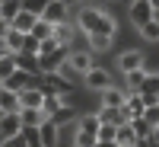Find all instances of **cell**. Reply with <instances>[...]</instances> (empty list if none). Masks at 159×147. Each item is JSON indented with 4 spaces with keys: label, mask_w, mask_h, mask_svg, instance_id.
Masks as SVG:
<instances>
[{
    "label": "cell",
    "mask_w": 159,
    "mask_h": 147,
    "mask_svg": "<svg viewBox=\"0 0 159 147\" xmlns=\"http://www.w3.org/2000/svg\"><path fill=\"white\" fill-rule=\"evenodd\" d=\"M150 141H153V144H159V125L153 128V135H150Z\"/></svg>",
    "instance_id": "cell-39"
},
{
    "label": "cell",
    "mask_w": 159,
    "mask_h": 147,
    "mask_svg": "<svg viewBox=\"0 0 159 147\" xmlns=\"http://www.w3.org/2000/svg\"><path fill=\"white\" fill-rule=\"evenodd\" d=\"M143 122H147L150 128H156V125H159V102H156V105H147V109H143Z\"/></svg>",
    "instance_id": "cell-34"
},
{
    "label": "cell",
    "mask_w": 159,
    "mask_h": 147,
    "mask_svg": "<svg viewBox=\"0 0 159 147\" xmlns=\"http://www.w3.org/2000/svg\"><path fill=\"white\" fill-rule=\"evenodd\" d=\"M153 16H156V13H153V3H150V0H130V3H127V19L134 22L137 29H140L143 22H150Z\"/></svg>",
    "instance_id": "cell-4"
},
{
    "label": "cell",
    "mask_w": 159,
    "mask_h": 147,
    "mask_svg": "<svg viewBox=\"0 0 159 147\" xmlns=\"http://www.w3.org/2000/svg\"><path fill=\"white\" fill-rule=\"evenodd\" d=\"M96 144H99L96 135H83V131L73 128V144H70V147H96Z\"/></svg>",
    "instance_id": "cell-29"
},
{
    "label": "cell",
    "mask_w": 159,
    "mask_h": 147,
    "mask_svg": "<svg viewBox=\"0 0 159 147\" xmlns=\"http://www.w3.org/2000/svg\"><path fill=\"white\" fill-rule=\"evenodd\" d=\"M96 141H99V144H111V141H115V128H111V125H102L99 135H96Z\"/></svg>",
    "instance_id": "cell-37"
},
{
    "label": "cell",
    "mask_w": 159,
    "mask_h": 147,
    "mask_svg": "<svg viewBox=\"0 0 159 147\" xmlns=\"http://www.w3.org/2000/svg\"><path fill=\"white\" fill-rule=\"evenodd\" d=\"M83 86L92 90V93H105L108 86H115V80H111V74L105 71V67H99V64H96V67L83 77Z\"/></svg>",
    "instance_id": "cell-3"
},
{
    "label": "cell",
    "mask_w": 159,
    "mask_h": 147,
    "mask_svg": "<svg viewBox=\"0 0 159 147\" xmlns=\"http://www.w3.org/2000/svg\"><path fill=\"white\" fill-rule=\"evenodd\" d=\"M19 138L25 141V147H42V138H38V128H22Z\"/></svg>",
    "instance_id": "cell-31"
},
{
    "label": "cell",
    "mask_w": 159,
    "mask_h": 147,
    "mask_svg": "<svg viewBox=\"0 0 159 147\" xmlns=\"http://www.w3.org/2000/svg\"><path fill=\"white\" fill-rule=\"evenodd\" d=\"M0 3H3V0H0Z\"/></svg>",
    "instance_id": "cell-46"
},
{
    "label": "cell",
    "mask_w": 159,
    "mask_h": 147,
    "mask_svg": "<svg viewBox=\"0 0 159 147\" xmlns=\"http://www.w3.org/2000/svg\"><path fill=\"white\" fill-rule=\"evenodd\" d=\"M99 122L102 125H111V128H121V125H127V115H124V109H105V105H99Z\"/></svg>",
    "instance_id": "cell-11"
},
{
    "label": "cell",
    "mask_w": 159,
    "mask_h": 147,
    "mask_svg": "<svg viewBox=\"0 0 159 147\" xmlns=\"http://www.w3.org/2000/svg\"><path fill=\"white\" fill-rule=\"evenodd\" d=\"M19 122H22V128H42L48 122V115L42 109H19Z\"/></svg>",
    "instance_id": "cell-16"
},
{
    "label": "cell",
    "mask_w": 159,
    "mask_h": 147,
    "mask_svg": "<svg viewBox=\"0 0 159 147\" xmlns=\"http://www.w3.org/2000/svg\"><path fill=\"white\" fill-rule=\"evenodd\" d=\"M76 131H83V135H99V128H102V122H99V115L96 112H83L76 118V125H73Z\"/></svg>",
    "instance_id": "cell-15"
},
{
    "label": "cell",
    "mask_w": 159,
    "mask_h": 147,
    "mask_svg": "<svg viewBox=\"0 0 159 147\" xmlns=\"http://www.w3.org/2000/svg\"><path fill=\"white\" fill-rule=\"evenodd\" d=\"M67 55H70L67 48L54 51V55H38V67H42V74H57V71H61V64L67 61Z\"/></svg>",
    "instance_id": "cell-7"
},
{
    "label": "cell",
    "mask_w": 159,
    "mask_h": 147,
    "mask_svg": "<svg viewBox=\"0 0 159 147\" xmlns=\"http://www.w3.org/2000/svg\"><path fill=\"white\" fill-rule=\"evenodd\" d=\"M0 58H3V55H0Z\"/></svg>",
    "instance_id": "cell-47"
},
{
    "label": "cell",
    "mask_w": 159,
    "mask_h": 147,
    "mask_svg": "<svg viewBox=\"0 0 159 147\" xmlns=\"http://www.w3.org/2000/svg\"><path fill=\"white\" fill-rule=\"evenodd\" d=\"M0 55H7V42H3V35H0Z\"/></svg>",
    "instance_id": "cell-41"
},
{
    "label": "cell",
    "mask_w": 159,
    "mask_h": 147,
    "mask_svg": "<svg viewBox=\"0 0 159 147\" xmlns=\"http://www.w3.org/2000/svg\"><path fill=\"white\" fill-rule=\"evenodd\" d=\"M67 51H83V55H92V45H89V35L86 32H73V38H70V45H67Z\"/></svg>",
    "instance_id": "cell-23"
},
{
    "label": "cell",
    "mask_w": 159,
    "mask_h": 147,
    "mask_svg": "<svg viewBox=\"0 0 159 147\" xmlns=\"http://www.w3.org/2000/svg\"><path fill=\"white\" fill-rule=\"evenodd\" d=\"M111 42H115V38H108V35H89L92 51H108V48H111Z\"/></svg>",
    "instance_id": "cell-32"
},
{
    "label": "cell",
    "mask_w": 159,
    "mask_h": 147,
    "mask_svg": "<svg viewBox=\"0 0 159 147\" xmlns=\"http://www.w3.org/2000/svg\"><path fill=\"white\" fill-rule=\"evenodd\" d=\"M19 131H22L19 115H3V118H0V141H13V138H19Z\"/></svg>",
    "instance_id": "cell-10"
},
{
    "label": "cell",
    "mask_w": 159,
    "mask_h": 147,
    "mask_svg": "<svg viewBox=\"0 0 159 147\" xmlns=\"http://www.w3.org/2000/svg\"><path fill=\"white\" fill-rule=\"evenodd\" d=\"M13 61H16V71H25V74H32V77H42V67H38V58L35 55H13Z\"/></svg>",
    "instance_id": "cell-17"
},
{
    "label": "cell",
    "mask_w": 159,
    "mask_h": 147,
    "mask_svg": "<svg viewBox=\"0 0 159 147\" xmlns=\"http://www.w3.org/2000/svg\"><path fill=\"white\" fill-rule=\"evenodd\" d=\"M127 125L134 128V138H137V141H143V138H150V135H153V128L143 122V118H134V122H127Z\"/></svg>",
    "instance_id": "cell-28"
},
{
    "label": "cell",
    "mask_w": 159,
    "mask_h": 147,
    "mask_svg": "<svg viewBox=\"0 0 159 147\" xmlns=\"http://www.w3.org/2000/svg\"><path fill=\"white\" fill-rule=\"evenodd\" d=\"M80 118V109H73V105H61V109L51 115V122H54V128H67V125H76Z\"/></svg>",
    "instance_id": "cell-13"
},
{
    "label": "cell",
    "mask_w": 159,
    "mask_h": 147,
    "mask_svg": "<svg viewBox=\"0 0 159 147\" xmlns=\"http://www.w3.org/2000/svg\"><path fill=\"white\" fill-rule=\"evenodd\" d=\"M73 26L86 35H108V38H115V29H118L115 16L108 10L96 7V3H86V7L73 10Z\"/></svg>",
    "instance_id": "cell-1"
},
{
    "label": "cell",
    "mask_w": 159,
    "mask_h": 147,
    "mask_svg": "<svg viewBox=\"0 0 159 147\" xmlns=\"http://www.w3.org/2000/svg\"><path fill=\"white\" fill-rule=\"evenodd\" d=\"M96 147H118V144H115V141H111V144H96Z\"/></svg>",
    "instance_id": "cell-43"
},
{
    "label": "cell",
    "mask_w": 159,
    "mask_h": 147,
    "mask_svg": "<svg viewBox=\"0 0 159 147\" xmlns=\"http://www.w3.org/2000/svg\"><path fill=\"white\" fill-rule=\"evenodd\" d=\"M19 105L22 109H42L45 105V90H22L19 93Z\"/></svg>",
    "instance_id": "cell-18"
},
{
    "label": "cell",
    "mask_w": 159,
    "mask_h": 147,
    "mask_svg": "<svg viewBox=\"0 0 159 147\" xmlns=\"http://www.w3.org/2000/svg\"><path fill=\"white\" fill-rule=\"evenodd\" d=\"M48 3H51V0H22V10H25V13H32V16H42Z\"/></svg>",
    "instance_id": "cell-30"
},
{
    "label": "cell",
    "mask_w": 159,
    "mask_h": 147,
    "mask_svg": "<svg viewBox=\"0 0 159 147\" xmlns=\"http://www.w3.org/2000/svg\"><path fill=\"white\" fill-rule=\"evenodd\" d=\"M61 48H64V45L51 35V38H45V42H42V51H38V55H54V51H61Z\"/></svg>",
    "instance_id": "cell-36"
},
{
    "label": "cell",
    "mask_w": 159,
    "mask_h": 147,
    "mask_svg": "<svg viewBox=\"0 0 159 147\" xmlns=\"http://www.w3.org/2000/svg\"><path fill=\"white\" fill-rule=\"evenodd\" d=\"M137 138H134V128L130 125H121V128H115V144L118 147H130Z\"/></svg>",
    "instance_id": "cell-25"
},
{
    "label": "cell",
    "mask_w": 159,
    "mask_h": 147,
    "mask_svg": "<svg viewBox=\"0 0 159 147\" xmlns=\"http://www.w3.org/2000/svg\"><path fill=\"white\" fill-rule=\"evenodd\" d=\"M0 118H3V109H0Z\"/></svg>",
    "instance_id": "cell-44"
},
{
    "label": "cell",
    "mask_w": 159,
    "mask_h": 147,
    "mask_svg": "<svg viewBox=\"0 0 159 147\" xmlns=\"http://www.w3.org/2000/svg\"><path fill=\"white\" fill-rule=\"evenodd\" d=\"M61 105H64V99L57 96V93H45V105H42V112L51 118V115H54L57 109H61Z\"/></svg>",
    "instance_id": "cell-27"
},
{
    "label": "cell",
    "mask_w": 159,
    "mask_h": 147,
    "mask_svg": "<svg viewBox=\"0 0 159 147\" xmlns=\"http://www.w3.org/2000/svg\"><path fill=\"white\" fill-rule=\"evenodd\" d=\"M42 90L45 93H57V96H67V93H73L76 86H70L61 74H42Z\"/></svg>",
    "instance_id": "cell-6"
},
{
    "label": "cell",
    "mask_w": 159,
    "mask_h": 147,
    "mask_svg": "<svg viewBox=\"0 0 159 147\" xmlns=\"http://www.w3.org/2000/svg\"><path fill=\"white\" fill-rule=\"evenodd\" d=\"M0 90H3V83H0Z\"/></svg>",
    "instance_id": "cell-45"
},
{
    "label": "cell",
    "mask_w": 159,
    "mask_h": 147,
    "mask_svg": "<svg viewBox=\"0 0 159 147\" xmlns=\"http://www.w3.org/2000/svg\"><path fill=\"white\" fill-rule=\"evenodd\" d=\"M0 109L3 115H19V93H10V90H0Z\"/></svg>",
    "instance_id": "cell-19"
},
{
    "label": "cell",
    "mask_w": 159,
    "mask_h": 147,
    "mask_svg": "<svg viewBox=\"0 0 159 147\" xmlns=\"http://www.w3.org/2000/svg\"><path fill=\"white\" fill-rule=\"evenodd\" d=\"M38 138H42V147H61V128H54V122H48L38 128Z\"/></svg>",
    "instance_id": "cell-14"
},
{
    "label": "cell",
    "mask_w": 159,
    "mask_h": 147,
    "mask_svg": "<svg viewBox=\"0 0 159 147\" xmlns=\"http://www.w3.org/2000/svg\"><path fill=\"white\" fill-rule=\"evenodd\" d=\"M143 64H147V58H143V51H137V48L121 51V55H118V71H121L124 77H127L130 71H140Z\"/></svg>",
    "instance_id": "cell-5"
},
{
    "label": "cell",
    "mask_w": 159,
    "mask_h": 147,
    "mask_svg": "<svg viewBox=\"0 0 159 147\" xmlns=\"http://www.w3.org/2000/svg\"><path fill=\"white\" fill-rule=\"evenodd\" d=\"M140 35H143V42L159 45V16H153L150 22H143V26H140Z\"/></svg>",
    "instance_id": "cell-22"
},
{
    "label": "cell",
    "mask_w": 159,
    "mask_h": 147,
    "mask_svg": "<svg viewBox=\"0 0 159 147\" xmlns=\"http://www.w3.org/2000/svg\"><path fill=\"white\" fill-rule=\"evenodd\" d=\"M22 13V0H3V3H0V19L3 22H13Z\"/></svg>",
    "instance_id": "cell-21"
},
{
    "label": "cell",
    "mask_w": 159,
    "mask_h": 147,
    "mask_svg": "<svg viewBox=\"0 0 159 147\" xmlns=\"http://www.w3.org/2000/svg\"><path fill=\"white\" fill-rule=\"evenodd\" d=\"M121 109H124V115H127V122H134V118H143V109H147V105H143L140 93H130V90H127V102L121 105Z\"/></svg>",
    "instance_id": "cell-12"
},
{
    "label": "cell",
    "mask_w": 159,
    "mask_h": 147,
    "mask_svg": "<svg viewBox=\"0 0 159 147\" xmlns=\"http://www.w3.org/2000/svg\"><path fill=\"white\" fill-rule=\"evenodd\" d=\"M13 71H16V61H13V55H3V58H0V83H3Z\"/></svg>",
    "instance_id": "cell-33"
},
{
    "label": "cell",
    "mask_w": 159,
    "mask_h": 147,
    "mask_svg": "<svg viewBox=\"0 0 159 147\" xmlns=\"http://www.w3.org/2000/svg\"><path fill=\"white\" fill-rule=\"evenodd\" d=\"M10 32V22H3V19H0V35H7Z\"/></svg>",
    "instance_id": "cell-40"
},
{
    "label": "cell",
    "mask_w": 159,
    "mask_h": 147,
    "mask_svg": "<svg viewBox=\"0 0 159 147\" xmlns=\"http://www.w3.org/2000/svg\"><path fill=\"white\" fill-rule=\"evenodd\" d=\"M35 22H38V16H32V13H25V10H22L19 16H16V19L10 22V29H16V32H22V35H29Z\"/></svg>",
    "instance_id": "cell-20"
},
{
    "label": "cell",
    "mask_w": 159,
    "mask_h": 147,
    "mask_svg": "<svg viewBox=\"0 0 159 147\" xmlns=\"http://www.w3.org/2000/svg\"><path fill=\"white\" fill-rule=\"evenodd\" d=\"M130 147H134V144H130Z\"/></svg>",
    "instance_id": "cell-48"
},
{
    "label": "cell",
    "mask_w": 159,
    "mask_h": 147,
    "mask_svg": "<svg viewBox=\"0 0 159 147\" xmlns=\"http://www.w3.org/2000/svg\"><path fill=\"white\" fill-rule=\"evenodd\" d=\"M38 19H45L51 26H64V22H73V10L67 7V0H51Z\"/></svg>",
    "instance_id": "cell-2"
},
{
    "label": "cell",
    "mask_w": 159,
    "mask_h": 147,
    "mask_svg": "<svg viewBox=\"0 0 159 147\" xmlns=\"http://www.w3.org/2000/svg\"><path fill=\"white\" fill-rule=\"evenodd\" d=\"M3 42H7V55H19V51H22V42H25V35L16 32V29H10V32L3 35Z\"/></svg>",
    "instance_id": "cell-24"
},
{
    "label": "cell",
    "mask_w": 159,
    "mask_h": 147,
    "mask_svg": "<svg viewBox=\"0 0 159 147\" xmlns=\"http://www.w3.org/2000/svg\"><path fill=\"white\" fill-rule=\"evenodd\" d=\"M127 102V90L124 86H108V90H105L102 93V105H105V109H121V105Z\"/></svg>",
    "instance_id": "cell-9"
},
{
    "label": "cell",
    "mask_w": 159,
    "mask_h": 147,
    "mask_svg": "<svg viewBox=\"0 0 159 147\" xmlns=\"http://www.w3.org/2000/svg\"><path fill=\"white\" fill-rule=\"evenodd\" d=\"M67 67H73L80 77H86L92 67H96V58H92V55H83V51H70V55H67Z\"/></svg>",
    "instance_id": "cell-8"
},
{
    "label": "cell",
    "mask_w": 159,
    "mask_h": 147,
    "mask_svg": "<svg viewBox=\"0 0 159 147\" xmlns=\"http://www.w3.org/2000/svg\"><path fill=\"white\" fill-rule=\"evenodd\" d=\"M0 147H25V141H22V138H13V141H3Z\"/></svg>",
    "instance_id": "cell-38"
},
{
    "label": "cell",
    "mask_w": 159,
    "mask_h": 147,
    "mask_svg": "<svg viewBox=\"0 0 159 147\" xmlns=\"http://www.w3.org/2000/svg\"><path fill=\"white\" fill-rule=\"evenodd\" d=\"M32 38H38V42H45V38H51V35H54V26H51V22H45V19H38L35 26H32V32H29Z\"/></svg>",
    "instance_id": "cell-26"
},
{
    "label": "cell",
    "mask_w": 159,
    "mask_h": 147,
    "mask_svg": "<svg viewBox=\"0 0 159 147\" xmlns=\"http://www.w3.org/2000/svg\"><path fill=\"white\" fill-rule=\"evenodd\" d=\"M150 3H153V13H159V0H150Z\"/></svg>",
    "instance_id": "cell-42"
},
{
    "label": "cell",
    "mask_w": 159,
    "mask_h": 147,
    "mask_svg": "<svg viewBox=\"0 0 159 147\" xmlns=\"http://www.w3.org/2000/svg\"><path fill=\"white\" fill-rule=\"evenodd\" d=\"M38 51H42V42H38V38H32V35H25V42H22V55H35V58H38Z\"/></svg>",
    "instance_id": "cell-35"
}]
</instances>
